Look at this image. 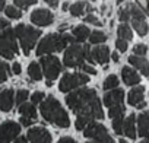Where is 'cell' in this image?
I'll use <instances>...</instances> for the list:
<instances>
[{"instance_id":"obj_27","label":"cell","mask_w":149,"mask_h":143,"mask_svg":"<svg viewBox=\"0 0 149 143\" xmlns=\"http://www.w3.org/2000/svg\"><path fill=\"white\" fill-rule=\"evenodd\" d=\"M89 37H91L89 40H91L92 44H100V42H104L107 40V35L102 31H94V32L89 34Z\"/></svg>"},{"instance_id":"obj_7","label":"cell","mask_w":149,"mask_h":143,"mask_svg":"<svg viewBox=\"0 0 149 143\" xmlns=\"http://www.w3.org/2000/svg\"><path fill=\"white\" fill-rule=\"evenodd\" d=\"M88 81H89V78L84 73H67L61 78L58 88L61 92H70L74 88H79V86L88 83Z\"/></svg>"},{"instance_id":"obj_4","label":"cell","mask_w":149,"mask_h":143,"mask_svg":"<svg viewBox=\"0 0 149 143\" xmlns=\"http://www.w3.org/2000/svg\"><path fill=\"white\" fill-rule=\"evenodd\" d=\"M85 60L92 61L91 56V47L89 45H79V44H73L67 48L64 53V64L67 67H82Z\"/></svg>"},{"instance_id":"obj_36","label":"cell","mask_w":149,"mask_h":143,"mask_svg":"<svg viewBox=\"0 0 149 143\" xmlns=\"http://www.w3.org/2000/svg\"><path fill=\"white\" fill-rule=\"evenodd\" d=\"M123 120H124V118H114V120H113V128H114V133H117V134H121Z\"/></svg>"},{"instance_id":"obj_8","label":"cell","mask_w":149,"mask_h":143,"mask_svg":"<svg viewBox=\"0 0 149 143\" xmlns=\"http://www.w3.org/2000/svg\"><path fill=\"white\" fill-rule=\"evenodd\" d=\"M84 130H85V131H84L85 137L95 139L98 143H114L113 137L108 134L107 128H105L102 124H98V123H91V124H88Z\"/></svg>"},{"instance_id":"obj_40","label":"cell","mask_w":149,"mask_h":143,"mask_svg":"<svg viewBox=\"0 0 149 143\" xmlns=\"http://www.w3.org/2000/svg\"><path fill=\"white\" fill-rule=\"evenodd\" d=\"M82 69H84V72H86V73H91V75H97V70L92 67V66H89V64H84L82 66Z\"/></svg>"},{"instance_id":"obj_35","label":"cell","mask_w":149,"mask_h":143,"mask_svg":"<svg viewBox=\"0 0 149 143\" xmlns=\"http://www.w3.org/2000/svg\"><path fill=\"white\" fill-rule=\"evenodd\" d=\"M118 18H120L121 22H127V21L130 19V9H129V6L120 9V12H118Z\"/></svg>"},{"instance_id":"obj_26","label":"cell","mask_w":149,"mask_h":143,"mask_svg":"<svg viewBox=\"0 0 149 143\" xmlns=\"http://www.w3.org/2000/svg\"><path fill=\"white\" fill-rule=\"evenodd\" d=\"M86 9V2H76V3H73L72 6H69V10L72 13V16H81L84 15Z\"/></svg>"},{"instance_id":"obj_52","label":"cell","mask_w":149,"mask_h":143,"mask_svg":"<svg viewBox=\"0 0 149 143\" xmlns=\"http://www.w3.org/2000/svg\"><path fill=\"white\" fill-rule=\"evenodd\" d=\"M89 143H92V142H89Z\"/></svg>"},{"instance_id":"obj_51","label":"cell","mask_w":149,"mask_h":143,"mask_svg":"<svg viewBox=\"0 0 149 143\" xmlns=\"http://www.w3.org/2000/svg\"><path fill=\"white\" fill-rule=\"evenodd\" d=\"M140 143H149V140H148V139H143V140H142Z\"/></svg>"},{"instance_id":"obj_50","label":"cell","mask_w":149,"mask_h":143,"mask_svg":"<svg viewBox=\"0 0 149 143\" xmlns=\"http://www.w3.org/2000/svg\"><path fill=\"white\" fill-rule=\"evenodd\" d=\"M118 143H127V142H126L124 139H120V140H118Z\"/></svg>"},{"instance_id":"obj_24","label":"cell","mask_w":149,"mask_h":143,"mask_svg":"<svg viewBox=\"0 0 149 143\" xmlns=\"http://www.w3.org/2000/svg\"><path fill=\"white\" fill-rule=\"evenodd\" d=\"M28 75L32 81H41L42 79V72H41V67L37 61H32L28 66Z\"/></svg>"},{"instance_id":"obj_29","label":"cell","mask_w":149,"mask_h":143,"mask_svg":"<svg viewBox=\"0 0 149 143\" xmlns=\"http://www.w3.org/2000/svg\"><path fill=\"white\" fill-rule=\"evenodd\" d=\"M5 12H6V15L10 18V19H19L21 16H22V13H21V10L18 9V8H15V6H9V8H5Z\"/></svg>"},{"instance_id":"obj_30","label":"cell","mask_w":149,"mask_h":143,"mask_svg":"<svg viewBox=\"0 0 149 143\" xmlns=\"http://www.w3.org/2000/svg\"><path fill=\"white\" fill-rule=\"evenodd\" d=\"M28 96H29V92H28L26 89H19L18 94H16V96H15V101H16L18 105H22V104L26 101Z\"/></svg>"},{"instance_id":"obj_28","label":"cell","mask_w":149,"mask_h":143,"mask_svg":"<svg viewBox=\"0 0 149 143\" xmlns=\"http://www.w3.org/2000/svg\"><path fill=\"white\" fill-rule=\"evenodd\" d=\"M117 85H118V78L114 76V75H111V76H108V78L104 81L102 88H104L105 91H108V89H116Z\"/></svg>"},{"instance_id":"obj_45","label":"cell","mask_w":149,"mask_h":143,"mask_svg":"<svg viewBox=\"0 0 149 143\" xmlns=\"http://www.w3.org/2000/svg\"><path fill=\"white\" fill-rule=\"evenodd\" d=\"M15 143H28V140H26L25 137H19V139H16Z\"/></svg>"},{"instance_id":"obj_34","label":"cell","mask_w":149,"mask_h":143,"mask_svg":"<svg viewBox=\"0 0 149 143\" xmlns=\"http://www.w3.org/2000/svg\"><path fill=\"white\" fill-rule=\"evenodd\" d=\"M133 51H134V56L136 57H143L146 54V51H148V47L145 44H136L134 48H133Z\"/></svg>"},{"instance_id":"obj_46","label":"cell","mask_w":149,"mask_h":143,"mask_svg":"<svg viewBox=\"0 0 149 143\" xmlns=\"http://www.w3.org/2000/svg\"><path fill=\"white\" fill-rule=\"evenodd\" d=\"M111 58H113L114 61H118V54H117V53H113V54H111Z\"/></svg>"},{"instance_id":"obj_5","label":"cell","mask_w":149,"mask_h":143,"mask_svg":"<svg viewBox=\"0 0 149 143\" xmlns=\"http://www.w3.org/2000/svg\"><path fill=\"white\" fill-rule=\"evenodd\" d=\"M13 32H15V38H19L21 47H22L25 56L29 54V51L34 48L37 40L41 35V32L38 29H35L32 26H28V25H18L13 29Z\"/></svg>"},{"instance_id":"obj_43","label":"cell","mask_w":149,"mask_h":143,"mask_svg":"<svg viewBox=\"0 0 149 143\" xmlns=\"http://www.w3.org/2000/svg\"><path fill=\"white\" fill-rule=\"evenodd\" d=\"M57 143H74V140H73L72 137H67V136H66V137H61Z\"/></svg>"},{"instance_id":"obj_38","label":"cell","mask_w":149,"mask_h":143,"mask_svg":"<svg viewBox=\"0 0 149 143\" xmlns=\"http://www.w3.org/2000/svg\"><path fill=\"white\" fill-rule=\"evenodd\" d=\"M85 22H88V24H92V25H97V26H100V25H101V22H100V21L95 18V15H91V13H89V15L85 18Z\"/></svg>"},{"instance_id":"obj_17","label":"cell","mask_w":149,"mask_h":143,"mask_svg":"<svg viewBox=\"0 0 149 143\" xmlns=\"http://www.w3.org/2000/svg\"><path fill=\"white\" fill-rule=\"evenodd\" d=\"M15 104V92L13 89H5L0 92V110L9 112Z\"/></svg>"},{"instance_id":"obj_2","label":"cell","mask_w":149,"mask_h":143,"mask_svg":"<svg viewBox=\"0 0 149 143\" xmlns=\"http://www.w3.org/2000/svg\"><path fill=\"white\" fill-rule=\"evenodd\" d=\"M41 114L44 117V120L66 128L70 126V120L67 112L64 111V108L60 105V102L54 98V96H47V99L44 102H41Z\"/></svg>"},{"instance_id":"obj_31","label":"cell","mask_w":149,"mask_h":143,"mask_svg":"<svg viewBox=\"0 0 149 143\" xmlns=\"http://www.w3.org/2000/svg\"><path fill=\"white\" fill-rule=\"evenodd\" d=\"M8 73H9V67L5 61L0 60V83H3L8 79Z\"/></svg>"},{"instance_id":"obj_14","label":"cell","mask_w":149,"mask_h":143,"mask_svg":"<svg viewBox=\"0 0 149 143\" xmlns=\"http://www.w3.org/2000/svg\"><path fill=\"white\" fill-rule=\"evenodd\" d=\"M127 102L133 107L137 108H145L146 102H145V86H136L133 88L129 95H127Z\"/></svg>"},{"instance_id":"obj_33","label":"cell","mask_w":149,"mask_h":143,"mask_svg":"<svg viewBox=\"0 0 149 143\" xmlns=\"http://www.w3.org/2000/svg\"><path fill=\"white\" fill-rule=\"evenodd\" d=\"M16 6L15 8H21V9H26V8H29V6H32V5H35L37 2L35 0H15L13 2Z\"/></svg>"},{"instance_id":"obj_1","label":"cell","mask_w":149,"mask_h":143,"mask_svg":"<svg viewBox=\"0 0 149 143\" xmlns=\"http://www.w3.org/2000/svg\"><path fill=\"white\" fill-rule=\"evenodd\" d=\"M66 102L78 117H86L89 120H102V105L97 92L94 89L82 88L76 92H72L66 96Z\"/></svg>"},{"instance_id":"obj_23","label":"cell","mask_w":149,"mask_h":143,"mask_svg":"<svg viewBox=\"0 0 149 143\" xmlns=\"http://www.w3.org/2000/svg\"><path fill=\"white\" fill-rule=\"evenodd\" d=\"M149 114L145 111V112H142L140 115H139V118H137V126H139V134L142 136V137H148V134H149V131H148V123H149Z\"/></svg>"},{"instance_id":"obj_41","label":"cell","mask_w":149,"mask_h":143,"mask_svg":"<svg viewBox=\"0 0 149 143\" xmlns=\"http://www.w3.org/2000/svg\"><path fill=\"white\" fill-rule=\"evenodd\" d=\"M12 70H13V73H15V75H21V70H22V67H21V64H19V63H13Z\"/></svg>"},{"instance_id":"obj_11","label":"cell","mask_w":149,"mask_h":143,"mask_svg":"<svg viewBox=\"0 0 149 143\" xmlns=\"http://www.w3.org/2000/svg\"><path fill=\"white\" fill-rule=\"evenodd\" d=\"M21 133V124L13 121H5L0 124V143H10Z\"/></svg>"},{"instance_id":"obj_48","label":"cell","mask_w":149,"mask_h":143,"mask_svg":"<svg viewBox=\"0 0 149 143\" xmlns=\"http://www.w3.org/2000/svg\"><path fill=\"white\" fill-rule=\"evenodd\" d=\"M67 9H69V5H67V2H66V3L63 5V10H67Z\"/></svg>"},{"instance_id":"obj_32","label":"cell","mask_w":149,"mask_h":143,"mask_svg":"<svg viewBox=\"0 0 149 143\" xmlns=\"http://www.w3.org/2000/svg\"><path fill=\"white\" fill-rule=\"evenodd\" d=\"M92 123V120H89V118H86V117H78L76 118V124H74V126H76V128L78 130H84L88 124H91Z\"/></svg>"},{"instance_id":"obj_12","label":"cell","mask_w":149,"mask_h":143,"mask_svg":"<svg viewBox=\"0 0 149 143\" xmlns=\"http://www.w3.org/2000/svg\"><path fill=\"white\" fill-rule=\"evenodd\" d=\"M28 140L31 143H51V134L44 127H34L28 131Z\"/></svg>"},{"instance_id":"obj_13","label":"cell","mask_w":149,"mask_h":143,"mask_svg":"<svg viewBox=\"0 0 149 143\" xmlns=\"http://www.w3.org/2000/svg\"><path fill=\"white\" fill-rule=\"evenodd\" d=\"M31 21H32V24H35L38 26H47V25L53 24L54 16L47 9H37L31 13Z\"/></svg>"},{"instance_id":"obj_10","label":"cell","mask_w":149,"mask_h":143,"mask_svg":"<svg viewBox=\"0 0 149 143\" xmlns=\"http://www.w3.org/2000/svg\"><path fill=\"white\" fill-rule=\"evenodd\" d=\"M129 9H130V19H132V24H133L136 32L140 37H145L148 34V24H146L145 12L137 5H130Z\"/></svg>"},{"instance_id":"obj_39","label":"cell","mask_w":149,"mask_h":143,"mask_svg":"<svg viewBox=\"0 0 149 143\" xmlns=\"http://www.w3.org/2000/svg\"><path fill=\"white\" fill-rule=\"evenodd\" d=\"M116 47H117L120 51H126V50H127V42L123 41V40H117V41H116Z\"/></svg>"},{"instance_id":"obj_6","label":"cell","mask_w":149,"mask_h":143,"mask_svg":"<svg viewBox=\"0 0 149 143\" xmlns=\"http://www.w3.org/2000/svg\"><path fill=\"white\" fill-rule=\"evenodd\" d=\"M16 54H18V44L15 32L12 28H8L0 34V56H3L8 60H12Z\"/></svg>"},{"instance_id":"obj_37","label":"cell","mask_w":149,"mask_h":143,"mask_svg":"<svg viewBox=\"0 0 149 143\" xmlns=\"http://www.w3.org/2000/svg\"><path fill=\"white\" fill-rule=\"evenodd\" d=\"M32 105L34 104H40V102H42V99H44V94L42 92H35V94H32Z\"/></svg>"},{"instance_id":"obj_20","label":"cell","mask_w":149,"mask_h":143,"mask_svg":"<svg viewBox=\"0 0 149 143\" xmlns=\"http://www.w3.org/2000/svg\"><path fill=\"white\" fill-rule=\"evenodd\" d=\"M134 114H130L126 120H123V127H121V133H124L127 137L134 139L136 137V127H134Z\"/></svg>"},{"instance_id":"obj_25","label":"cell","mask_w":149,"mask_h":143,"mask_svg":"<svg viewBox=\"0 0 149 143\" xmlns=\"http://www.w3.org/2000/svg\"><path fill=\"white\" fill-rule=\"evenodd\" d=\"M118 37H120V40H123V41H130L132 40V37H133V32H132V29H130V26L127 25V24H121L120 26H118Z\"/></svg>"},{"instance_id":"obj_49","label":"cell","mask_w":149,"mask_h":143,"mask_svg":"<svg viewBox=\"0 0 149 143\" xmlns=\"http://www.w3.org/2000/svg\"><path fill=\"white\" fill-rule=\"evenodd\" d=\"M66 26H67V25H66V24H63V25H60V31H63V29H64V28H66Z\"/></svg>"},{"instance_id":"obj_44","label":"cell","mask_w":149,"mask_h":143,"mask_svg":"<svg viewBox=\"0 0 149 143\" xmlns=\"http://www.w3.org/2000/svg\"><path fill=\"white\" fill-rule=\"evenodd\" d=\"M47 3H48L50 8H57V6H58V2H57V0H47Z\"/></svg>"},{"instance_id":"obj_16","label":"cell","mask_w":149,"mask_h":143,"mask_svg":"<svg viewBox=\"0 0 149 143\" xmlns=\"http://www.w3.org/2000/svg\"><path fill=\"white\" fill-rule=\"evenodd\" d=\"M19 114H21V123L24 126H31L37 120V111L32 104L19 105Z\"/></svg>"},{"instance_id":"obj_42","label":"cell","mask_w":149,"mask_h":143,"mask_svg":"<svg viewBox=\"0 0 149 143\" xmlns=\"http://www.w3.org/2000/svg\"><path fill=\"white\" fill-rule=\"evenodd\" d=\"M10 25H9V22L6 21V19H2L0 18V31H3V29H8Z\"/></svg>"},{"instance_id":"obj_18","label":"cell","mask_w":149,"mask_h":143,"mask_svg":"<svg viewBox=\"0 0 149 143\" xmlns=\"http://www.w3.org/2000/svg\"><path fill=\"white\" fill-rule=\"evenodd\" d=\"M91 56H92V60H95L97 63L100 64H105L110 58V48L102 45V47H95L92 51H91Z\"/></svg>"},{"instance_id":"obj_21","label":"cell","mask_w":149,"mask_h":143,"mask_svg":"<svg viewBox=\"0 0 149 143\" xmlns=\"http://www.w3.org/2000/svg\"><path fill=\"white\" fill-rule=\"evenodd\" d=\"M129 61H130V64L132 66H134V67H137L142 73H143V76H148L149 75V69H148V60L145 58V57H136V56H130L129 57Z\"/></svg>"},{"instance_id":"obj_19","label":"cell","mask_w":149,"mask_h":143,"mask_svg":"<svg viewBox=\"0 0 149 143\" xmlns=\"http://www.w3.org/2000/svg\"><path fill=\"white\" fill-rule=\"evenodd\" d=\"M121 76H123V81L126 85H137L140 82V76L137 75V72L130 67L121 69Z\"/></svg>"},{"instance_id":"obj_9","label":"cell","mask_w":149,"mask_h":143,"mask_svg":"<svg viewBox=\"0 0 149 143\" xmlns=\"http://www.w3.org/2000/svg\"><path fill=\"white\" fill-rule=\"evenodd\" d=\"M41 66L44 70V76L47 78V82H53L61 72V63L54 56H44L41 58Z\"/></svg>"},{"instance_id":"obj_3","label":"cell","mask_w":149,"mask_h":143,"mask_svg":"<svg viewBox=\"0 0 149 143\" xmlns=\"http://www.w3.org/2000/svg\"><path fill=\"white\" fill-rule=\"evenodd\" d=\"M67 42H74V38L72 35H61V34H50L47 37H44L38 47H37V54L42 56V54H50L54 51H61L66 48Z\"/></svg>"},{"instance_id":"obj_22","label":"cell","mask_w":149,"mask_h":143,"mask_svg":"<svg viewBox=\"0 0 149 143\" xmlns=\"http://www.w3.org/2000/svg\"><path fill=\"white\" fill-rule=\"evenodd\" d=\"M89 34H91V31L85 25H78V26L73 28V38H74V41L82 42V41H85L89 37Z\"/></svg>"},{"instance_id":"obj_15","label":"cell","mask_w":149,"mask_h":143,"mask_svg":"<svg viewBox=\"0 0 149 143\" xmlns=\"http://www.w3.org/2000/svg\"><path fill=\"white\" fill-rule=\"evenodd\" d=\"M123 101H124V92L121 89H113L111 92L104 95V104L105 107H108V110L116 107H123Z\"/></svg>"},{"instance_id":"obj_47","label":"cell","mask_w":149,"mask_h":143,"mask_svg":"<svg viewBox=\"0 0 149 143\" xmlns=\"http://www.w3.org/2000/svg\"><path fill=\"white\" fill-rule=\"evenodd\" d=\"M5 3H6V2H3V0H0V10H3V9H5Z\"/></svg>"}]
</instances>
